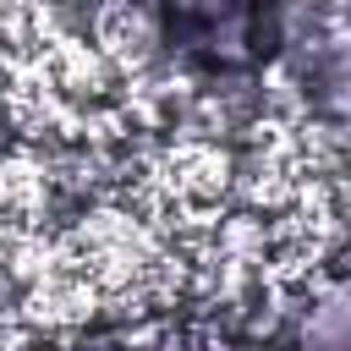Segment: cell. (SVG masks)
Segmentation results:
<instances>
[{
    "label": "cell",
    "instance_id": "cell-1",
    "mask_svg": "<svg viewBox=\"0 0 351 351\" xmlns=\"http://www.w3.org/2000/svg\"><path fill=\"white\" fill-rule=\"evenodd\" d=\"M296 0H159V44L192 77H252L285 49Z\"/></svg>",
    "mask_w": 351,
    "mask_h": 351
},
{
    "label": "cell",
    "instance_id": "cell-2",
    "mask_svg": "<svg viewBox=\"0 0 351 351\" xmlns=\"http://www.w3.org/2000/svg\"><path fill=\"white\" fill-rule=\"evenodd\" d=\"M82 11H110V5H121V0H77Z\"/></svg>",
    "mask_w": 351,
    "mask_h": 351
}]
</instances>
